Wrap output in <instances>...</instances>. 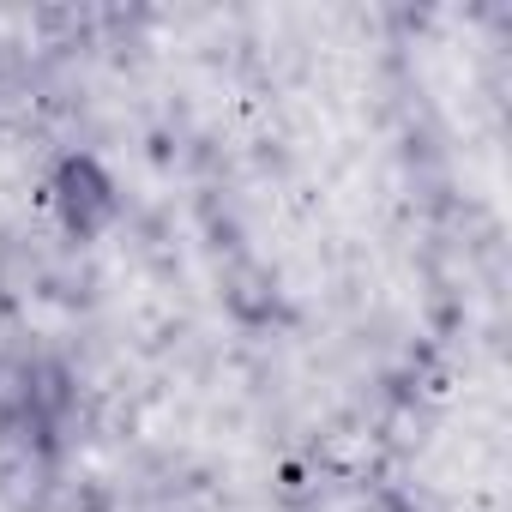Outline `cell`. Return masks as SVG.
I'll return each mask as SVG.
<instances>
[{"label": "cell", "instance_id": "6da1fadb", "mask_svg": "<svg viewBox=\"0 0 512 512\" xmlns=\"http://www.w3.org/2000/svg\"><path fill=\"white\" fill-rule=\"evenodd\" d=\"M49 211L55 223L73 235V241H97L115 211H121V193H115V175L91 157V151H67L55 169H49Z\"/></svg>", "mask_w": 512, "mask_h": 512}]
</instances>
